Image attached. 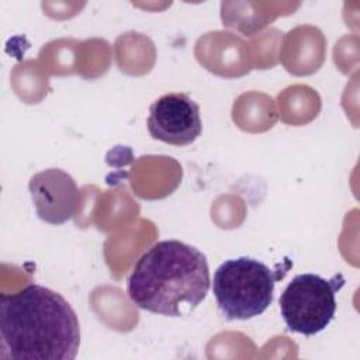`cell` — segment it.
Wrapping results in <instances>:
<instances>
[{"mask_svg":"<svg viewBox=\"0 0 360 360\" xmlns=\"http://www.w3.org/2000/svg\"><path fill=\"white\" fill-rule=\"evenodd\" d=\"M79 346L77 315L59 292L28 284L0 295V359L73 360Z\"/></svg>","mask_w":360,"mask_h":360,"instance_id":"obj_1","label":"cell"},{"mask_svg":"<svg viewBox=\"0 0 360 360\" xmlns=\"http://www.w3.org/2000/svg\"><path fill=\"white\" fill-rule=\"evenodd\" d=\"M252 257L225 260L214 273L212 291L228 321H248L263 314L273 302L276 281L285 274Z\"/></svg>","mask_w":360,"mask_h":360,"instance_id":"obj_3","label":"cell"},{"mask_svg":"<svg viewBox=\"0 0 360 360\" xmlns=\"http://www.w3.org/2000/svg\"><path fill=\"white\" fill-rule=\"evenodd\" d=\"M28 190L38 218L46 224H65L79 210V187L62 169L51 167L35 173L28 183Z\"/></svg>","mask_w":360,"mask_h":360,"instance_id":"obj_6","label":"cell"},{"mask_svg":"<svg viewBox=\"0 0 360 360\" xmlns=\"http://www.w3.org/2000/svg\"><path fill=\"white\" fill-rule=\"evenodd\" d=\"M342 273L326 280L315 273L295 276L280 295V312L288 330L312 336L322 332L336 312V292L345 285Z\"/></svg>","mask_w":360,"mask_h":360,"instance_id":"obj_4","label":"cell"},{"mask_svg":"<svg viewBox=\"0 0 360 360\" xmlns=\"http://www.w3.org/2000/svg\"><path fill=\"white\" fill-rule=\"evenodd\" d=\"M148 132L160 142L186 146L193 143L202 131L198 104L187 93H167L149 107Z\"/></svg>","mask_w":360,"mask_h":360,"instance_id":"obj_5","label":"cell"},{"mask_svg":"<svg viewBox=\"0 0 360 360\" xmlns=\"http://www.w3.org/2000/svg\"><path fill=\"white\" fill-rule=\"evenodd\" d=\"M211 285L205 255L177 239L153 243L136 260L127 283L129 300L163 316L193 312Z\"/></svg>","mask_w":360,"mask_h":360,"instance_id":"obj_2","label":"cell"}]
</instances>
